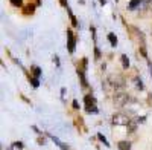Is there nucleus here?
Instances as JSON below:
<instances>
[{
  "mask_svg": "<svg viewBox=\"0 0 152 150\" xmlns=\"http://www.w3.org/2000/svg\"><path fill=\"white\" fill-rule=\"evenodd\" d=\"M34 11H35V6L34 5H28V6H24V14H26V16H32L34 14Z\"/></svg>",
  "mask_w": 152,
  "mask_h": 150,
  "instance_id": "obj_16",
  "label": "nucleus"
},
{
  "mask_svg": "<svg viewBox=\"0 0 152 150\" xmlns=\"http://www.w3.org/2000/svg\"><path fill=\"white\" fill-rule=\"evenodd\" d=\"M72 106H73V109H75V110H79V103L76 101V100H73V103H72Z\"/></svg>",
  "mask_w": 152,
  "mask_h": 150,
  "instance_id": "obj_26",
  "label": "nucleus"
},
{
  "mask_svg": "<svg viewBox=\"0 0 152 150\" xmlns=\"http://www.w3.org/2000/svg\"><path fill=\"white\" fill-rule=\"evenodd\" d=\"M97 140H99L100 143H102V144H104L105 147H110V143H108V140L105 138V136H104L102 133H97Z\"/></svg>",
  "mask_w": 152,
  "mask_h": 150,
  "instance_id": "obj_17",
  "label": "nucleus"
},
{
  "mask_svg": "<svg viewBox=\"0 0 152 150\" xmlns=\"http://www.w3.org/2000/svg\"><path fill=\"white\" fill-rule=\"evenodd\" d=\"M12 149H18V150H23L24 149V144L21 141H14L12 143Z\"/></svg>",
  "mask_w": 152,
  "mask_h": 150,
  "instance_id": "obj_20",
  "label": "nucleus"
},
{
  "mask_svg": "<svg viewBox=\"0 0 152 150\" xmlns=\"http://www.w3.org/2000/svg\"><path fill=\"white\" fill-rule=\"evenodd\" d=\"M148 68H149V72H151V78H152V61L148 60Z\"/></svg>",
  "mask_w": 152,
  "mask_h": 150,
  "instance_id": "obj_29",
  "label": "nucleus"
},
{
  "mask_svg": "<svg viewBox=\"0 0 152 150\" xmlns=\"http://www.w3.org/2000/svg\"><path fill=\"white\" fill-rule=\"evenodd\" d=\"M100 58H102V54H100V49H99V46H97V45H94V60H96V61H99Z\"/></svg>",
  "mask_w": 152,
  "mask_h": 150,
  "instance_id": "obj_19",
  "label": "nucleus"
},
{
  "mask_svg": "<svg viewBox=\"0 0 152 150\" xmlns=\"http://www.w3.org/2000/svg\"><path fill=\"white\" fill-rule=\"evenodd\" d=\"M31 129H32V130H34V132H35V133H38V135H41V133H43V132H41V130H40V129H38V127H37V126H31Z\"/></svg>",
  "mask_w": 152,
  "mask_h": 150,
  "instance_id": "obj_27",
  "label": "nucleus"
},
{
  "mask_svg": "<svg viewBox=\"0 0 152 150\" xmlns=\"http://www.w3.org/2000/svg\"><path fill=\"white\" fill-rule=\"evenodd\" d=\"M99 3H100V5L104 6V5H107V0H99Z\"/></svg>",
  "mask_w": 152,
  "mask_h": 150,
  "instance_id": "obj_31",
  "label": "nucleus"
},
{
  "mask_svg": "<svg viewBox=\"0 0 152 150\" xmlns=\"http://www.w3.org/2000/svg\"><path fill=\"white\" fill-rule=\"evenodd\" d=\"M129 101H131V97L125 91H117L116 94L113 95V104L116 107H125Z\"/></svg>",
  "mask_w": 152,
  "mask_h": 150,
  "instance_id": "obj_1",
  "label": "nucleus"
},
{
  "mask_svg": "<svg viewBox=\"0 0 152 150\" xmlns=\"http://www.w3.org/2000/svg\"><path fill=\"white\" fill-rule=\"evenodd\" d=\"M31 71H32V75H34V77H38V78L41 77V68H40V66L32 65V66H31Z\"/></svg>",
  "mask_w": 152,
  "mask_h": 150,
  "instance_id": "obj_15",
  "label": "nucleus"
},
{
  "mask_svg": "<svg viewBox=\"0 0 152 150\" xmlns=\"http://www.w3.org/2000/svg\"><path fill=\"white\" fill-rule=\"evenodd\" d=\"M132 83H134V87L137 91H140V92L145 91V83H143V80L138 77V75H135V77L132 78Z\"/></svg>",
  "mask_w": 152,
  "mask_h": 150,
  "instance_id": "obj_7",
  "label": "nucleus"
},
{
  "mask_svg": "<svg viewBox=\"0 0 152 150\" xmlns=\"http://www.w3.org/2000/svg\"><path fill=\"white\" fill-rule=\"evenodd\" d=\"M111 123L114 126H128L131 123V117L128 114H125V112H116L111 118Z\"/></svg>",
  "mask_w": 152,
  "mask_h": 150,
  "instance_id": "obj_2",
  "label": "nucleus"
},
{
  "mask_svg": "<svg viewBox=\"0 0 152 150\" xmlns=\"http://www.w3.org/2000/svg\"><path fill=\"white\" fill-rule=\"evenodd\" d=\"M120 61H122V68H123L125 71H126V69H129L131 63H129L128 55H126V54H122V55H120Z\"/></svg>",
  "mask_w": 152,
  "mask_h": 150,
  "instance_id": "obj_11",
  "label": "nucleus"
},
{
  "mask_svg": "<svg viewBox=\"0 0 152 150\" xmlns=\"http://www.w3.org/2000/svg\"><path fill=\"white\" fill-rule=\"evenodd\" d=\"M61 100L66 103V87H62V89H61Z\"/></svg>",
  "mask_w": 152,
  "mask_h": 150,
  "instance_id": "obj_24",
  "label": "nucleus"
},
{
  "mask_svg": "<svg viewBox=\"0 0 152 150\" xmlns=\"http://www.w3.org/2000/svg\"><path fill=\"white\" fill-rule=\"evenodd\" d=\"M149 103H151V104H152V92H151V94H149Z\"/></svg>",
  "mask_w": 152,
  "mask_h": 150,
  "instance_id": "obj_32",
  "label": "nucleus"
},
{
  "mask_svg": "<svg viewBox=\"0 0 152 150\" xmlns=\"http://www.w3.org/2000/svg\"><path fill=\"white\" fill-rule=\"evenodd\" d=\"M117 147H119V150H131V143L129 141H119Z\"/></svg>",
  "mask_w": 152,
  "mask_h": 150,
  "instance_id": "obj_14",
  "label": "nucleus"
},
{
  "mask_svg": "<svg viewBox=\"0 0 152 150\" xmlns=\"http://www.w3.org/2000/svg\"><path fill=\"white\" fill-rule=\"evenodd\" d=\"M151 34H152V29H151Z\"/></svg>",
  "mask_w": 152,
  "mask_h": 150,
  "instance_id": "obj_33",
  "label": "nucleus"
},
{
  "mask_svg": "<svg viewBox=\"0 0 152 150\" xmlns=\"http://www.w3.org/2000/svg\"><path fill=\"white\" fill-rule=\"evenodd\" d=\"M26 75H28V78H29V81H31L32 87H35V89H37V87L40 86V78H38V77H34V75H29L28 72H26Z\"/></svg>",
  "mask_w": 152,
  "mask_h": 150,
  "instance_id": "obj_13",
  "label": "nucleus"
},
{
  "mask_svg": "<svg viewBox=\"0 0 152 150\" xmlns=\"http://www.w3.org/2000/svg\"><path fill=\"white\" fill-rule=\"evenodd\" d=\"M59 3H61V6H64V8H67V6H69L67 0H59Z\"/></svg>",
  "mask_w": 152,
  "mask_h": 150,
  "instance_id": "obj_30",
  "label": "nucleus"
},
{
  "mask_svg": "<svg viewBox=\"0 0 152 150\" xmlns=\"http://www.w3.org/2000/svg\"><path fill=\"white\" fill-rule=\"evenodd\" d=\"M53 63L56 65V68H59V66H61V63H59V57H58V55H55V57H53Z\"/></svg>",
  "mask_w": 152,
  "mask_h": 150,
  "instance_id": "obj_25",
  "label": "nucleus"
},
{
  "mask_svg": "<svg viewBox=\"0 0 152 150\" xmlns=\"http://www.w3.org/2000/svg\"><path fill=\"white\" fill-rule=\"evenodd\" d=\"M145 0H129L128 3V11H135V9H140V6L143 5Z\"/></svg>",
  "mask_w": 152,
  "mask_h": 150,
  "instance_id": "obj_9",
  "label": "nucleus"
},
{
  "mask_svg": "<svg viewBox=\"0 0 152 150\" xmlns=\"http://www.w3.org/2000/svg\"><path fill=\"white\" fill-rule=\"evenodd\" d=\"M37 143L40 144V146H44V144H46V140H44V138H41V136H40V138L37 140Z\"/></svg>",
  "mask_w": 152,
  "mask_h": 150,
  "instance_id": "obj_28",
  "label": "nucleus"
},
{
  "mask_svg": "<svg viewBox=\"0 0 152 150\" xmlns=\"http://www.w3.org/2000/svg\"><path fill=\"white\" fill-rule=\"evenodd\" d=\"M107 39H108V42H110L111 48H117V43H119V40H117V35H116V34H114V32H108Z\"/></svg>",
  "mask_w": 152,
  "mask_h": 150,
  "instance_id": "obj_10",
  "label": "nucleus"
},
{
  "mask_svg": "<svg viewBox=\"0 0 152 150\" xmlns=\"http://www.w3.org/2000/svg\"><path fill=\"white\" fill-rule=\"evenodd\" d=\"M9 2L14 5V6H17V8H21L23 6V0H9Z\"/></svg>",
  "mask_w": 152,
  "mask_h": 150,
  "instance_id": "obj_21",
  "label": "nucleus"
},
{
  "mask_svg": "<svg viewBox=\"0 0 152 150\" xmlns=\"http://www.w3.org/2000/svg\"><path fill=\"white\" fill-rule=\"evenodd\" d=\"M90 32H91V37H93V42L96 43V28L94 26H90Z\"/></svg>",
  "mask_w": 152,
  "mask_h": 150,
  "instance_id": "obj_23",
  "label": "nucleus"
},
{
  "mask_svg": "<svg viewBox=\"0 0 152 150\" xmlns=\"http://www.w3.org/2000/svg\"><path fill=\"white\" fill-rule=\"evenodd\" d=\"M135 121H137L138 124H143V123L146 121V115H142V117H137V118H135Z\"/></svg>",
  "mask_w": 152,
  "mask_h": 150,
  "instance_id": "obj_22",
  "label": "nucleus"
},
{
  "mask_svg": "<svg viewBox=\"0 0 152 150\" xmlns=\"http://www.w3.org/2000/svg\"><path fill=\"white\" fill-rule=\"evenodd\" d=\"M47 136H49V138L52 140V141H53V143H55V144H56V146H58L61 150H69V146H67L66 143H62V141L58 138V136H55V135H52V133H47Z\"/></svg>",
  "mask_w": 152,
  "mask_h": 150,
  "instance_id": "obj_6",
  "label": "nucleus"
},
{
  "mask_svg": "<svg viewBox=\"0 0 152 150\" xmlns=\"http://www.w3.org/2000/svg\"><path fill=\"white\" fill-rule=\"evenodd\" d=\"M76 72H78V77L81 80V86L84 87V89H87V87H88V81H87V77H85V69L78 66V68H76Z\"/></svg>",
  "mask_w": 152,
  "mask_h": 150,
  "instance_id": "obj_5",
  "label": "nucleus"
},
{
  "mask_svg": "<svg viewBox=\"0 0 152 150\" xmlns=\"http://www.w3.org/2000/svg\"><path fill=\"white\" fill-rule=\"evenodd\" d=\"M67 12H69V17H70V22H72V26L73 28H78L79 26V22H78V19L73 16V12H72V9L69 6H67Z\"/></svg>",
  "mask_w": 152,
  "mask_h": 150,
  "instance_id": "obj_12",
  "label": "nucleus"
},
{
  "mask_svg": "<svg viewBox=\"0 0 152 150\" xmlns=\"http://www.w3.org/2000/svg\"><path fill=\"white\" fill-rule=\"evenodd\" d=\"M140 54H142V57H143L145 60H149V58H148V51H146V45H145V43L140 45Z\"/></svg>",
  "mask_w": 152,
  "mask_h": 150,
  "instance_id": "obj_18",
  "label": "nucleus"
},
{
  "mask_svg": "<svg viewBox=\"0 0 152 150\" xmlns=\"http://www.w3.org/2000/svg\"><path fill=\"white\" fill-rule=\"evenodd\" d=\"M128 29H129L132 34H135V37L140 40V43H145V34L138 29V28H135V26H128Z\"/></svg>",
  "mask_w": 152,
  "mask_h": 150,
  "instance_id": "obj_8",
  "label": "nucleus"
},
{
  "mask_svg": "<svg viewBox=\"0 0 152 150\" xmlns=\"http://www.w3.org/2000/svg\"><path fill=\"white\" fill-rule=\"evenodd\" d=\"M84 104H85V112L87 114H99V109L96 106V98L91 94H87L84 97Z\"/></svg>",
  "mask_w": 152,
  "mask_h": 150,
  "instance_id": "obj_3",
  "label": "nucleus"
},
{
  "mask_svg": "<svg viewBox=\"0 0 152 150\" xmlns=\"http://www.w3.org/2000/svg\"><path fill=\"white\" fill-rule=\"evenodd\" d=\"M76 42H78V39H76V35L73 34V31L67 29V51H69V54H75Z\"/></svg>",
  "mask_w": 152,
  "mask_h": 150,
  "instance_id": "obj_4",
  "label": "nucleus"
}]
</instances>
